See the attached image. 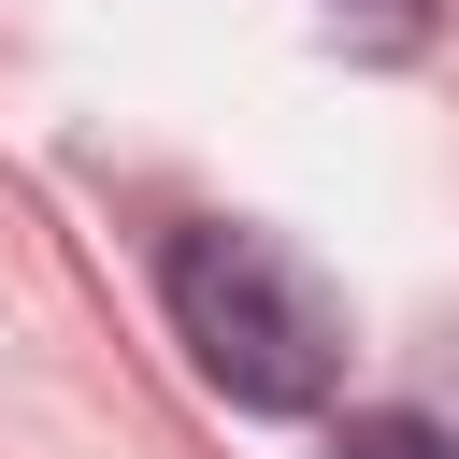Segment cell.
Masks as SVG:
<instances>
[{
    "label": "cell",
    "mask_w": 459,
    "mask_h": 459,
    "mask_svg": "<svg viewBox=\"0 0 459 459\" xmlns=\"http://www.w3.org/2000/svg\"><path fill=\"white\" fill-rule=\"evenodd\" d=\"M330 14H359L373 43H416V0H330Z\"/></svg>",
    "instance_id": "obj_3"
},
{
    "label": "cell",
    "mask_w": 459,
    "mask_h": 459,
    "mask_svg": "<svg viewBox=\"0 0 459 459\" xmlns=\"http://www.w3.org/2000/svg\"><path fill=\"white\" fill-rule=\"evenodd\" d=\"M158 287H172L186 359H201L230 402H258V416L330 402V373H344V301H330V273H316L301 244H273V230H244V215H201V230H172Z\"/></svg>",
    "instance_id": "obj_1"
},
{
    "label": "cell",
    "mask_w": 459,
    "mask_h": 459,
    "mask_svg": "<svg viewBox=\"0 0 459 459\" xmlns=\"http://www.w3.org/2000/svg\"><path fill=\"white\" fill-rule=\"evenodd\" d=\"M330 459H459V445H445L430 416H402V402H387V416H344V430H330Z\"/></svg>",
    "instance_id": "obj_2"
}]
</instances>
